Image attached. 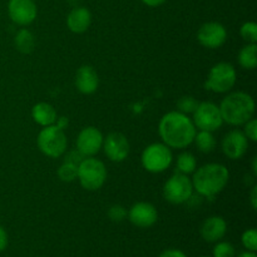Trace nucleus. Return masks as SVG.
<instances>
[{"label": "nucleus", "instance_id": "31", "mask_svg": "<svg viewBox=\"0 0 257 257\" xmlns=\"http://www.w3.org/2000/svg\"><path fill=\"white\" fill-rule=\"evenodd\" d=\"M160 257H187V255L178 248H168V250L163 251Z\"/></svg>", "mask_w": 257, "mask_h": 257}, {"label": "nucleus", "instance_id": "30", "mask_svg": "<svg viewBox=\"0 0 257 257\" xmlns=\"http://www.w3.org/2000/svg\"><path fill=\"white\" fill-rule=\"evenodd\" d=\"M242 132L245 133V136L247 137L248 141L251 142H256L257 141V120L255 118H251L250 120L243 124Z\"/></svg>", "mask_w": 257, "mask_h": 257}, {"label": "nucleus", "instance_id": "32", "mask_svg": "<svg viewBox=\"0 0 257 257\" xmlns=\"http://www.w3.org/2000/svg\"><path fill=\"white\" fill-rule=\"evenodd\" d=\"M8 243H9V236L5 228L0 225V252H3L8 247Z\"/></svg>", "mask_w": 257, "mask_h": 257}, {"label": "nucleus", "instance_id": "9", "mask_svg": "<svg viewBox=\"0 0 257 257\" xmlns=\"http://www.w3.org/2000/svg\"><path fill=\"white\" fill-rule=\"evenodd\" d=\"M192 122L196 130L215 132L223 124L222 115L217 104L212 102H200L192 113Z\"/></svg>", "mask_w": 257, "mask_h": 257}, {"label": "nucleus", "instance_id": "12", "mask_svg": "<svg viewBox=\"0 0 257 257\" xmlns=\"http://www.w3.org/2000/svg\"><path fill=\"white\" fill-rule=\"evenodd\" d=\"M8 14L14 24L28 27L37 19L38 8L34 0H9Z\"/></svg>", "mask_w": 257, "mask_h": 257}, {"label": "nucleus", "instance_id": "18", "mask_svg": "<svg viewBox=\"0 0 257 257\" xmlns=\"http://www.w3.org/2000/svg\"><path fill=\"white\" fill-rule=\"evenodd\" d=\"M92 24V14L84 7L73 8L67 15L68 29L75 34H83L89 29Z\"/></svg>", "mask_w": 257, "mask_h": 257}, {"label": "nucleus", "instance_id": "5", "mask_svg": "<svg viewBox=\"0 0 257 257\" xmlns=\"http://www.w3.org/2000/svg\"><path fill=\"white\" fill-rule=\"evenodd\" d=\"M37 145L44 156L49 158H59L67 152V135L55 124L43 127L38 135Z\"/></svg>", "mask_w": 257, "mask_h": 257}, {"label": "nucleus", "instance_id": "8", "mask_svg": "<svg viewBox=\"0 0 257 257\" xmlns=\"http://www.w3.org/2000/svg\"><path fill=\"white\" fill-rule=\"evenodd\" d=\"M193 186L188 176L176 172L163 186V197L171 205H183L192 198Z\"/></svg>", "mask_w": 257, "mask_h": 257}, {"label": "nucleus", "instance_id": "36", "mask_svg": "<svg viewBox=\"0 0 257 257\" xmlns=\"http://www.w3.org/2000/svg\"><path fill=\"white\" fill-rule=\"evenodd\" d=\"M236 257H257L256 252H252V251H243V252L238 253Z\"/></svg>", "mask_w": 257, "mask_h": 257}, {"label": "nucleus", "instance_id": "24", "mask_svg": "<svg viewBox=\"0 0 257 257\" xmlns=\"http://www.w3.org/2000/svg\"><path fill=\"white\" fill-rule=\"evenodd\" d=\"M78 166L79 165H77V163H73L70 161L64 160V162L58 168V177L63 182H73V181L77 180Z\"/></svg>", "mask_w": 257, "mask_h": 257}, {"label": "nucleus", "instance_id": "1", "mask_svg": "<svg viewBox=\"0 0 257 257\" xmlns=\"http://www.w3.org/2000/svg\"><path fill=\"white\" fill-rule=\"evenodd\" d=\"M196 130L192 118L187 114L172 110L161 118L158 133L162 142L171 150H185L193 143Z\"/></svg>", "mask_w": 257, "mask_h": 257}, {"label": "nucleus", "instance_id": "20", "mask_svg": "<svg viewBox=\"0 0 257 257\" xmlns=\"http://www.w3.org/2000/svg\"><path fill=\"white\" fill-rule=\"evenodd\" d=\"M14 45L18 52L23 53V54H29L35 48L34 34L27 28H22L15 34Z\"/></svg>", "mask_w": 257, "mask_h": 257}, {"label": "nucleus", "instance_id": "22", "mask_svg": "<svg viewBox=\"0 0 257 257\" xmlns=\"http://www.w3.org/2000/svg\"><path fill=\"white\" fill-rule=\"evenodd\" d=\"M193 143L196 145L197 150L202 153H211L216 147V138L213 132L207 131H198L196 132Z\"/></svg>", "mask_w": 257, "mask_h": 257}, {"label": "nucleus", "instance_id": "29", "mask_svg": "<svg viewBox=\"0 0 257 257\" xmlns=\"http://www.w3.org/2000/svg\"><path fill=\"white\" fill-rule=\"evenodd\" d=\"M128 211L125 210L124 206L122 205H112L109 208H108V217H109L110 221L113 222H122L127 218Z\"/></svg>", "mask_w": 257, "mask_h": 257}, {"label": "nucleus", "instance_id": "17", "mask_svg": "<svg viewBox=\"0 0 257 257\" xmlns=\"http://www.w3.org/2000/svg\"><path fill=\"white\" fill-rule=\"evenodd\" d=\"M200 232L203 240L207 242H218L227 232V222L221 216H211L203 221Z\"/></svg>", "mask_w": 257, "mask_h": 257}, {"label": "nucleus", "instance_id": "11", "mask_svg": "<svg viewBox=\"0 0 257 257\" xmlns=\"http://www.w3.org/2000/svg\"><path fill=\"white\" fill-rule=\"evenodd\" d=\"M197 40L207 49H218L227 40V30L221 23H205L197 30Z\"/></svg>", "mask_w": 257, "mask_h": 257}, {"label": "nucleus", "instance_id": "13", "mask_svg": "<svg viewBox=\"0 0 257 257\" xmlns=\"http://www.w3.org/2000/svg\"><path fill=\"white\" fill-rule=\"evenodd\" d=\"M102 150L104 151L108 160L112 162H123L130 156L131 145L123 133L113 132L104 137Z\"/></svg>", "mask_w": 257, "mask_h": 257}, {"label": "nucleus", "instance_id": "37", "mask_svg": "<svg viewBox=\"0 0 257 257\" xmlns=\"http://www.w3.org/2000/svg\"><path fill=\"white\" fill-rule=\"evenodd\" d=\"M252 172H253V176H257V157H253Z\"/></svg>", "mask_w": 257, "mask_h": 257}, {"label": "nucleus", "instance_id": "7", "mask_svg": "<svg viewBox=\"0 0 257 257\" xmlns=\"http://www.w3.org/2000/svg\"><path fill=\"white\" fill-rule=\"evenodd\" d=\"M172 150L163 142L147 146L141 156L143 168L150 173H162L172 165Z\"/></svg>", "mask_w": 257, "mask_h": 257}, {"label": "nucleus", "instance_id": "38", "mask_svg": "<svg viewBox=\"0 0 257 257\" xmlns=\"http://www.w3.org/2000/svg\"><path fill=\"white\" fill-rule=\"evenodd\" d=\"M200 257H211V256H200Z\"/></svg>", "mask_w": 257, "mask_h": 257}, {"label": "nucleus", "instance_id": "4", "mask_svg": "<svg viewBox=\"0 0 257 257\" xmlns=\"http://www.w3.org/2000/svg\"><path fill=\"white\" fill-rule=\"evenodd\" d=\"M77 180L87 191H98L107 181V168L100 160L85 157L78 166Z\"/></svg>", "mask_w": 257, "mask_h": 257}, {"label": "nucleus", "instance_id": "14", "mask_svg": "<svg viewBox=\"0 0 257 257\" xmlns=\"http://www.w3.org/2000/svg\"><path fill=\"white\" fill-rule=\"evenodd\" d=\"M248 142L247 137L245 136V133L241 130H232L230 132L226 133L222 138V142H221V148H222V152L228 160H241L243 156L246 155L248 148Z\"/></svg>", "mask_w": 257, "mask_h": 257}, {"label": "nucleus", "instance_id": "27", "mask_svg": "<svg viewBox=\"0 0 257 257\" xmlns=\"http://www.w3.org/2000/svg\"><path fill=\"white\" fill-rule=\"evenodd\" d=\"M240 35L247 43L257 42V24L255 22H246L241 25Z\"/></svg>", "mask_w": 257, "mask_h": 257}, {"label": "nucleus", "instance_id": "25", "mask_svg": "<svg viewBox=\"0 0 257 257\" xmlns=\"http://www.w3.org/2000/svg\"><path fill=\"white\" fill-rule=\"evenodd\" d=\"M198 103L200 102H198L195 97H192V95H183V97H181L180 99L177 100L176 105H177L178 112L188 115V114H192V113L195 112Z\"/></svg>", "mask_w": 257, "mask_h": 257}, {"label": "nucleus", "instance_id": "35", "mask_svg": "<svg viewBox=\"0 0 257 257\" xmlns=\"http://www.w3.org/2000/svg\"><path fill=\"white\" fill-rule=\"evenodd\" d=\"M250 203H251V207H252L253 210H256V207H257V187L256 186H253L252 190H251Z\"/></svg>", "mask_w": 257, "mask_h": 257}, {"label": "nucleus", "instance_id": "23", "mask_svg": "<svg viewBox=\"0 0 257 257\" xmlns=\"http://www.w3.org/2000/svg\"><path fill=\"white\" fill-rule=\"evenodd\" d=\"M197 168V160L191 152H182L178 155L176 162V172L182 175H192Z\"/></svg>", "mask_w": 257, "mask_h": 257}, {"label": "nucleus", "instance_id": "3", "mask_svg": "<svg viewBox=\"0 0 257 257\" xmlns=\"http://www.w3.org/2000/svg\"><path fill=\"white\" fill-rule=\"evenodd\" d=\"M220 108L223 123L240 127L255 114V100L246 92L228 93L222 99Z\"/></svg>", "mask_w": 257, "mask_h": 257}, {"label": "nucleus", "instance_id": "33", "mask_svg": "<svg viewBox=\"0 0 257 257\" xmlns=\"http://www.w3.org/2000/svg\"><path fill=\"white\" fill-rule=\"evenodd\" d=\"M54 124L57 125L58 128H60V130L64 131L65 128H67L68 125H69V120H68L67 117H58L57 120H55Z\"/></svg>", "mask_w": 257, "mask_h": 257}, {"label": "nucleus", "instance_id": "6", "mask_svg": "<svg viewBox=\"0 0 257 257\" xmlns=\"http://www.w3.org/2000/svg\"><path fill=\"white\" fill-rule=\"evenodd\" d=\"M237 82V73L231 63L220 62L213 65L205 80V88L213 93H228Z\"/></svg>", "mask_w": 257, "mask_h": 257}, {"label": "nucleus", "instance_id": "34", "mask_svg": "<svg viewBox=\"0 0 257 257\" xmlns=\"http://www.w3.org/2000/svg\"><path fill=\"white\" fill-rule=\"evenodd\" d=\"M166 2H167V0H142L143 4L147 5V7H151V8L161 7V5L165 4Z\"/></svg>", "mask_w": 257, "mask_h": 257}, {"label": "nucleus", "instance_id": "19", "mask_svg": "<svg viewBox=\"0 0 257 257\" xmlns=\"http://www.w3.org/2000/svg\"><path fill=\"white\" fill-rule=\"evenodd\" d=\"M32 118L40 127H48L54 124L58 118V113L50 103L39 102L32 108Z\"/></svg>", "mask_w": 257, "mask_h": 257}, {"label": "nucleus", "instance_id": "10", "mask_svg": "<svg viewBox=\"0 0 257 257\" xmlns=\"http://www.w3.org/2000/svg\"><path fill=\"white\" fill-rule=\"evenodd\" d=\"M104 136L97 127H84L78 135L75 145L83 157H94L103 147Z\"/></svg>", "mask_w": 257, "mask_h": 257}, {"label": "nucleus", "instance_id": "16", "mask_svg": "<svg viewBox=\"0 0 257 257\" xmlns=\"http://www.w3.org/2000/svg\"><path fill=\"white\" fill-rule=\"evenodd\" d=\"M75 88L82 94H93L99 87V75L90 65H82L75 73Z\"/></svg>", "mask_w": 257, "mask_h": 257}, {"label": "nucleus", "instance_id": "21", "mask_svg": "<svg viewBox=\"0 0 257 257\" xmlns=\"http://www.w3.org/2000/svg\"><path fill=\"white\" fill-rule=\"evenodd\" d=\"M238 64L246 70H253L257 67V45L255 43H247L238 52Z\"/></svg>", "mask_w": 257, "mask_h": 257}, {"label": "nucleus", "instance_id": "26", "mask_svg": "<svg viewBox=\"0 0 257 257\" xmlns=\"http://www.w3.org/2000/svg\"><path fill=\"white\" fill-rule=\"evenodd\" d=\"M212 257H236L235 246L227 241H218L213 246Z\"/></svg>", "mask_w": 257, "mask_h": 257}, {"label": "nucleus", "instance_id": "28", "mask_svg": "<svg viewBox=\"0 0 257 257\" xmlns=\"http://www.w3.org/2000/svg\"><path fill=\"white\" fill-rule=\"evenodd\" d=\"M241 242L242 246L246 248V251H257V231L256 228H248V230L243 231L242 236H241Z\"/></svg>", "mask_w": 257, "mask_h": 257}, {"label": "nucleus", "instance_id": "15", "mask_svg": "<svg viewBox=\"0 0 257 257\" xmlns=\"http://www.w3.org/2000/svg\"><path fill=\"white\" fill-rule=\"evenodd\" d=\"M128 220L133 226L138 228H150L157 222L158 211L152 203L150 202H137L130 208L127 213Z\"/></svg>", "mask_w": 257, "mask_h": 257}, {"label": "nucleus", "instance_id": "2", "mask_svg": "<svg viewBox=\"0 0 257 257\" xmlns=\"http://www.w3.org/2000/svg\"><path fill=\"white\" fill-rule=\"evenodd\" d=\"M193 191L205 198H213L222 192L230 181V171L222 163H207L192 173Z\"/></svg>", "mask_w": 257, "mask_h": 257}]
</instances>
